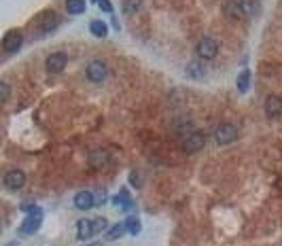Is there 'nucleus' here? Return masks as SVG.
<instances>
[{"label": "nucleus", "instance_id": "f257e3e1", "mask_svg": "<svg viewBox=\"0 0 282 246\" xmlns=\"http://www.w3.org/2000/svg\"><path fill=\"white\" fill-rule=\"evenodd\" d=\"M21 210H26V212H28V217H26V221L21 223L19 232H21V234H26V236L38 232V227H41V223H43V210L38 208V206H23Z\"/></svg>", "mask_w": 282, "mask_h": 246}, {"label": "nucleus", "instance_id": "f03ea898", "mask_svg": "<svg viewBox=\"0 0 282 246\" xmlns=\"http://www.w3.org/2000/svg\"><path fill=\"white\" fill-rule=\"evenodd\" d=\"M212 138L216 145H221V147L231 145V142L238 138V128L233 123H218L212 132Z\"/></svg>", "mask_w": 282, "mask_h": 246}, {"label": "nucleus", "instance_id": "7ed1b4c3", "mask_svg": "<svg viewBox=\"0 0 282 246\" xmlns=\"http://www.w3.org/2000/svg\"><path fill=\"white\" fill-rule=\"evenodd\" d=\"M204 147H206V134L204 132L193 130L191 134H187V136L181 138V149L185 153H198Z\"/></svg>", "mask_w": 282, "mask_h": 246}, {"label": "nucleus", "instance_id": "20e7f679", "mask_svg": "<svg viewBox=\"0 0 282 246\" xmlns=\"http://www.w3.org/2000/svg\"><path fill=\"white\" fill-rule=\"evenodd\" d=\"M216 53H218V43L214 41V38H210V36L200 38V43L195 45V55H198L200 60H206V62L214 60Z\"/></svg>", "mask_w": 282, "mask_h": 246}, {"label": "nucleus", "instance_id": "39448f33", "mask_svg": "<svg viewBox=\"0 0 282 246\" xmlns=\"http://www.w3.org/2000/svg\"><path fill=\"white\" fill-rule=\"evenodd\" d=\"M85 77H87L91 83H102V81H106V77H108V66H106L102 60H93V62H89V64H87V68H85Z\"/></svg>", "mask_w": 282, "mask_h": 246}, {"label": "nucleus", "instance_id": "423d86ee", "mask_svg": "<svg viewBox=\"0 0 282 246\" xmlns=\"http://www.w3.org/2000/svg\"><path fill=\"white\" fill-rule=\"evenodd\" d=\"M66 64H68V55H66V53H62V51L51 53L49 58H47V62H45L47 73H51V75H60L62 70L66 68Z\"/></svg>", "mask_w": 282, "mask_h": 246}, {"label": "nucleus", "instance_id": "0eeeda50", "mask_svg": "<svg viewBox=\"0 0 282 246\" xmlns=\"http://www.w3.org/2000/svg\"><path fill=\"white\" fill-rule=\"evenodd\" d=\"M2 185L9 189V191H19V189L26 185V174L21 170H9L2 178Z\"/></svg>", "mask_w": 282, "mask_h": 246}, {"label": "nucleus", "instance_id": "6e6552de", "mask_svg": "<svg viewBox=\"0 0 282 246\" xmlns=\"http://www.w3.org/2000/svg\"><path fill=\"white\" fill-rule=\"evenodd\" d=\"M263 110H265V117L268 119H278L282 117V98L276 96V93H270L263 102Z\"/></svg>", "mask_w": 282, "mask_h": 246}, {"label": "nucleus", "instance_id": "1a4fd4ad", "mask_svg": "<svg viewBox=\"0 0 282 246\" xmlns=\"http://www.w3.org/2000/svg\"><path fill=\"white\" fill-rule=\"evenodd\" d=\"M108 162H111V155H108V151H104V149H93L89 153V157H87V165L91 170L106 168Z\"/></svg>", "mask_w": 282, "mask_h": 246}, {"label": "nucleus", "instance_id": "9d476101", "mask_svg": "<svg viewBox=\"0 0 282 246\" xmlns=\"http://www.w3.org/2000/svg\"><path fill=\"white\" fill-rule=\"evenodd\" d=\"M21 45H23V36H21V32H17V30L6 32L4 38H2V49L6 53H17L21 49Z\"/></svg>", "mask_w": 282, "mask_h": 246}, {"label": "nucleus", "instance_id": "9b49d317", "mask_svg": "<svg viewBox=\"0 0 282 246\" xmlns=\"http://www.w3.org/2000/svg\"><path fill=\"white\" fill-rule=\"evenodd\" d=\"M93 206H96V197H93L91 191H81L74 195V208L76 210H91Z\"/></svg>", "mask_w": 282, "mask_h": 246}, {"label": "nucleus", "instance_id": "f8f14e48", "mask_svg": "<svg viewBox=\"0 0 282 246\" xmlns=\"http://www.w3.org/2000/svg\"><path fill=\"white\" fill-rule=\"evenodd\" d=\"M58 15L53 13V11H47L43 13L41 17H38V23H41V34H49L51 30H56L58 28Z\"/></svg>", "mask_w": 282, "mask_h": 246}, {"label": "nucleus", "instance_id": "ddd939ff", "mask_svg": "<svg viewBox=\"0 0 282 246\" xmlns=\"http://www.w3.org/2000/svg\"><path fill=\"white\" fill-rule=\"evenodd\" d=\"M96 234V227H93V221L89 219H83L76 223V238L83 242V240H89V238Z\"/></svg>", "mask_w": 282, "mask_h": 246}, {"label": "nucleus", "instance_id": "4468645a", "mask_svg": "<svg viewBox=\"0 0 282 246\" xmlns=\"http://www.w3.org/2000/svg\"><path fill=\"white\" fill-rule=\"evenodd\" d=\"M185 75L193 79V81H202V79L206 77V66H204L202 62H189L185 68Z\"/></svg>", "mask_w": 282, "mask_h": 246}, {"label": "nucleus", "instance_id": "2eb2a0df", "mask_svg": "<svg viewBox=\"0 0 282 246\" xmlns=\"http://www.w3.org/2000/svg\"><path fill=\"white\" fill-rule=\"evenodd\" d=\"M225 13H227V17L233 19V21L242 19V17H244V11H242V0H227Z\"/></svg>", "mask_w": 282, "mask_h": 246}, {"label": "nucleus", "instance_id": "dca6fc26", "mask_svg": "<svg viewBox=\"0 0 282 246\" xmlns=\"http://www.w3.org/2000/svg\"><path fill=\"white\" fill-rule=\"evenodd\" d=\"M259 0H242V11H244V17H255L259 15Z\"/></svg>", "mask_w": 282, "mask_h": 246}, {"label": "nucleus", "instance_id": "f3484780", "mask_svg": "<svg viewBox=\"0 0 282 246\" xmlns=\"http://www.w3.org/2000/svg\"><path fill=\"white\" fill-rule=\"evenodd\" d=\"M142 9V0H121V11L125 15H136Z\"/></svg>", "mask_w": 282, "mask_h": 246}, {"label": "nucleus", "instance_id": "a211bd4d", "mask_svg": "<svg viewBox=\"0 0 282 246\" xmlns=\"http://www.w3.org/2000/svg\"><path fill=\"white\" fill-rule=\"evenodd\" d=\"M89 32H91L93 36H98V38H106L108 26H106L104 21H100V19H93V21L89 23Z\"/></svg>", "mask_w": 282, "mask_h": 246}, {"label": "nucleus", "instance_id": "6ab92c4d", "mask_svg": "<svg viewBox=\"0 0 282 246\" xmlns=\"http://www.w3.org/2000/svg\"><path fill=\"white\" fill-rule=\"evenodd\" d=\"M113 204H115V206H119L121 210H132V208H134V202L130 200V195H128V191H125V189H121V193L115 197Z\"/></svg>", "mask_w": 282, "mask_h": 246}, {"label": "nucleus", "instance_id": "aec40b11", "mask_svg": "<svg viewBox=\"0 0 282 246\" xmlns=\"http://www.w3.org/2000/svg\"><path fill=\"white\" fill-rule=\"evenodd\" d=\"M87 9V4H85V0H66V11L68 15H81Z\"/></svg>", "mask_w": 282, "mask_h": 246}, {"label": "nucleus", "instance_id": "412c9836", "mask_svg": "<svg viewBox=\"0 0 282 246\" xmlns=\"http://www.w3.org/2000/svg\"><path fill=\"white\" fill-rule=\"evenodd\" d=\"M236 85H238V89H240L242 93L248 91V87H250V70H242V73L238 75Z\"/></svg>", "mask_w": 282, "mask_h": 246}, {"label": "nucleus", "instance_id": "4be33fe9", "mask_svg": "<svg viewBox=\"0 0 282 246\" xmlns=\"http://www.w3.org/2000/svg\"><path fill=\"white\" fill-rule=\"evenodd\" d=\"M174 132L181 134V138H183V136H187V134L193 132V123L189 121V119H187V121H185V119H183V121H176L174 123Z\"/></svg>", "mask_w": 282, "mask_h": 246}, {"label": "nucleus", "instance_id": "5701e85b", "mask_svg": "<svg viewBox=\"0 0 282 246\" xmlns=\"http://www.w3.org/2000/svg\"><path fill=\"white\" fill-rule=\"evenodd\" d=\"M125 232H128L125 223H117V225H113L111 229H108V240H119Z\"/></svg>", "mask_w": 282, "mask_h": 246}, {"label": "nucleus", "instance_id": "b1692460", "mask_svg": "<svg viewBox=\"0 0 282 246\" xmlns=\"http://www.w3.org/2000/svg\"><path fill=\"white\" fill-rule=\"evenodd\" d=\"M125 227H128V234H132V236H138L140 232H142V225H140V221L136 217H130L128 221H125Z\"/></svg>", "mask_w": 282, "mask_h": 246}, {"label": "nucleus", "instance_id": "393cba45", "mask_svg": "<svg viewBox=\"0 0 282 246\" xmlns=\"http://www.w3.org/2000/svg\"><path fill=\"white\" fill-rule=\"evenodd\" d=\"M9 93H11V87H9V83H0V102H6L9 100Z\"/></svg>", "mask_w": 282, "mask_h": 246}, {"label": "nucleus", "instance_id": "a878e982", "mask_svg": "<svg viewBox=\"0 0 282 246\" xmlns=\"http://www.w3.org/2000/svg\"><path fill=\"white\" fill-rule=\"evenodd\" d=\"M93 227H96V234H100V232H104V229L108 227V221L102 217V219H96L93 221Z\"/></svg>", "mask_w": 282, "mask_h": 246}, {"label": "nucleus", "instance_id": "bb28decb", "mask_svg": "<svg viewBox=\"0 0 282 246\" xmlns=\"http://www.w3.org/2000/svg\"><path fill=\"white\" fill-rule=\"evenodd\" d=\"M98 6H100V9L104 11V13H113V4H111V0H100Z\"/></svg>", "mask_w": 282, "mask_h": 246}, {"label": "nucleus", "instance_id": "cd10ccee", "mask_svg": "<svg viewBox=\"0 0 282 246\" xmlns=\"http://www.w3.org/2000/svg\"><path fill=\"white\" fill-rule=\"evenodd\" d=\"M130 180H132V185L140 187V176H138V172H132V174H130Z\"/></svg>", "mask_w": 282, "mask_h": 246}, {"label": "nucleus", "instance_id": "c85d7f7f", "mask_svg": "<svg viewBox=\"0 0 282 246\" xmlns=\"http://www.w3.org/2000/svg\"><path fill=\"white\" fill-rule=\"evenodd\" d=\"M87 246H98V244H87Z\"/></svg>", "mask_w": 282, "mask_h": 246}, {"label": "nucleus", "instance_id": "c756f323", "mask_svg": "<svg viewBox=\"0 0 282 246\" xmlns=\"http://www.w3.org/2000/svg\"><path fill=\"white\" fill-rule=\"evenodd\" d=\"M93 2H100V0H93Z\"/></svg>", "mask_w": 282, "mask_h": 246}, {"label": "nucleus", "instance_id": "7c9ffc66", "mask_svg": "<svg viewBox=\"0 0 282 246\" xmlns=\"http://www.w3.org/2000/svg\"><path fill=\"white\" fill-rule=\"evenodd\" d=\"M11 246H15V244H11Z\"/></svg>", "mask_w": 282, "mask_h": 246}]
</instances>
